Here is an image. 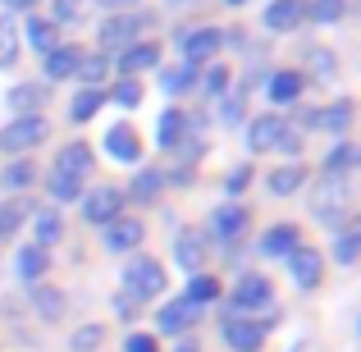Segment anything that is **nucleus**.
<instances>
[{"instance_id":"obj_1","label":"nucleus","mask_w":361,"mask_h":352,"mask_svg":"<svg viewBox=\"0 0 361 352\" xmlns=\"http://www.w3.org/2000/svg\"><path fill=\"white\" fill-rule=\"evenodd\" d=\"M165 293V265L156 256H133L123 270V298L128 302H151Z\"/></svg>"},{"instance_id":"obj_2","label":"nucleus","mask_w":361,"mask_h":352,"mask_svg":"<svg viewBox=\"0 0 361 352\" xmlns=\"http://www.w3.org/2000/svg\"><path fill=\"white\" fill-rule=\"evenodd\" d=\"M46 133H51V123L42 115H23V119H14V123L0 128V151H32V147L46 142Z\"/></svg>"},{"instance_id":"obj_3","label":"nucleus","mask_w":361,"mask_h":352,"mask_svg":"<svg viewBox=\"0 0 361 352\" xmlns=\"http://www.w3.org/2000/svg\"><path fill=\"white\" fill-rule=\"evenodd\" d=\"M178 46H183V64H206L224 51V32L220 28H192V32H178Z\"/></svg>"},{"instance_id":"obj_4","label":"nucleus","mask_w":361,"mask_h":352,"mask_svg":"<svg viewBox=\"0 0 361 352\" xmlns=\"http://www.w3.org/2000/svg\"><path fill=\"white\" fill-rule=\"evenodd\" d=\"M220 329H224V344L233 352H261V344H265V325L238 316V311H229V316L220 320Z\"/></svg>"},{"instance_id":"obj_5","label":"nucleus","mask_w":361,"mask_h":352,"mask_svg":"<svg viewBox=\"0 0 361 352\" xmlns=\"http://www.w3.org/2000/svg\"><path fill=\"white\" fill-rule=\"evenodd\" d=\"M283 261H288V274H293V284H298V289H316L320 274H325V256H320L316 247H307V243H298L288 256H283Z\"/></svg>"},{"instance_id":"obj_6","label":"nucleus","mask_w":361,"mask_h":352,"mask_svg":"<svg viewBox=\"0 0 361 352\" xmlns=\"http://www.w3.org/2000/svg\"><path fill=\"white\" fill-rule=\"evenodd\" d=\"M353 110H357L353 101L338 97V101H329V106H320V110H307L302 123L316 128V133H348V128H353Z\"/></svg>"},{"instance_id":"obj_7","label":"nucleus","mask_w":361,"mask_h":352,"mask_svg":"<svg viewBox=\"0 0 361 352\" xmlns=\"http://www.w3.org/2000/svg\"><path fill=\"white\" fill-rule=\"evenodd\" d=\"M119 211H123V193L119 188H92V193H82V215H87L92 224H101L106 229L110 220H119Z\"/></svg>"},{"instance_id":"obj_8","label":"nucleus","mask_w":361,"mask_h":352,"mask_svg":"<svg viewBox=\"0 0 361 352\" xmlns=\"http://www.w3.org/2000/svg\"><path fill=\"white\" fill-rule=\"evenodd\" d=\"M147 23H151V14H110L106 23H101V46H106V51H115V46H133Z\"/></svg>"},{"instance_id":"obj_9","label":"nucleus","mask_w":361,"mask_h":352,"mask_svg":"<svg viewBox=\"0 0 361 352\" xmlns=\"http://www.w3.org/2000/svg\"><path fill=\"white\" fill-rule=\"evenodd\" d=\"M261 23H265V32H293V28L307 23V0H270Z\"/></svg>"},{"instance_id":"obj_10","label":"nucleus","mask_w":361,"mask_h":352,"mask_svg":"<svg viewBox=\"0 0 361 352\" xmlns=\"http://www.w3.org/2000/svg\"><path fill=\"white\" fill-rule=\"evenodd\" d=\"M288 133V123H283L279 115H256V119H247V151H274L279 147V138Z\"/></svg>"},{"instance_id":"obj_11","label":"nucleus","mask_w":361,"mask_h":352,"mask_svg":"<svg viewBox=\"0 0 361 352\" xmlns=\"http://www.w3.org/2000/svg\"><path fill=\"white\" fill-rule=\"evenodd\" d=\"M274 302V284L265 274H243L238 289H233V307L238 311H256V307H270Z\"/></svg>"},{"instance_id":"obj_12","label":"nucleus","mask_w":361,"mask_h":352,"mask_svg":"<svg viewBox=\"0 0 361 352\" xmlns=\"http://www.w3.org/2000/svg\"><path fill=\"white\" fill-rule=\"evenodd\" d=\"M115 64H119L123 78H137V73L160 64V46L156 42H133V46H123V55H115Z\"/></svg>"},{"instance_id":"obj_13","label":"nucleus","mask_w":361,"mask_h":352,"mask_svg":"<svg viewBox=\"0 0 361 352\" xmlns=\"http://www.w3.org/2000/svg\"><path fill=\"white\" fill-rule=\"evenodd\" d=\"M243 229H247V206L243 202H220L211 211V238L229 243V238H238Z\"/></svg>"},{"instance_id":"obj_14","label":"nucleus","mask_w":361,"mask_h":352,"mask_svg":"<svg viewBox=\"0 0 361 352\" xmlns=\"http://www.w3.org/2000/svg\"><path fill=\"white\" fill-rule=\"evenodd\" d=\"M197 320H202V307L197 302H188V298H174L165 311L156 316V325L165 329V334H183V329H192Z\"/></svg>"},{"instance_id":"obj_15","label":"nucleus","mask_w":361,"mask_h":352,"mask_svg":"<svg viewBox=\"0 0 361 352\" xmlns=\"http://www.w3.org/2000/svg\"><path fill=\"white\" fill-rule=\"evenodd\" d=\"M142 220H133V215H119V220H110L106 224V238H101V243H106V252H133V247L142 243Z\"/></svg>"},{"instance_id":"obj_16","label":"nucleus","mask_w":361,"mask_h":352,"mask_svg":"<svg viewBox=\"0 0 361 352\" xmlns=\"http://www.w3.org/2000/svg\"><path fill=\"white\" fill-rule=\"evenodd\" d=\"M302 87H307L302 69H279V73H270V83H265V97H270L274 106H293V101L302 97Z\"/></svg>"},{"instance_id":"obj_17","label":"nucleus","mask_w":361,"mask_h":352,"mask_svg":"<svg viewBox=\"0 0 361 352\" xmlns=\"http://www.w3.org/2000/svg\"><path fill=\"white\" fill-rule=\"evenodd\" d=\"M106 151L115 160H123V165H133V160L142 156V142H137V133H133V123H110L106 128Z\"/></svg>"},{"instance_id":"obj_18","label":"nucleus","mask_w":361,"mask_h":352,"mask_svg":"<svg viewBox=\"0 0 361 352\" xmlns=\"http://www.w3.org/2000/svg\"><path fill=\"white\" fill-rule=\"evenodd\" d=\"M55 169H60V174H73V178H87V169H92V147H87L82 138L64 142L60 156H55Z\"/></svg>"},{"instance_id":"obj_19","label":"nucleus","mask_w":361,"mask_h":352,"mask_svg":"<svg viewBox=\"0 0 361 352\" xmlns=\"http://www.w3.org/2000/svg\"><path fill=\"white\" fill-rule=\"evenodd\" d=\"M174 261L183 265V270L202 274V261H206V238H202V233H192V229H183V233L174 238Z\"/></svg>"},{"instance_id":"obj_20","label":"nucleus","mask_w":361,"mask_h":352,"mask_svg":"<svg viewBox=\"0 0 361 352\" xmlns=\"http://www.w3.org/2000/svg\"><path fill=\"white\" fill-rule=\"evenodd\" d=\"M46 97H51V92L37 87V83H18V87H9V97H5V101H9V110L23 119V115H42Z\"/></svg>"},{"instance_id":"obj_21","label":"nucleus","mask_w":361,"mask_h":352,"mask_svg":"<svg viewBox=\"0 0 361 352\" xmlns=\"http://www.w3.org/2000/svg\"><path fill=\"white\" fill-rule=\"evenodd\" d=\"M23 37H27V46H32L37 55H51L55 46H60V28H55L51 18H27Z\"/></svg>"},{"instance_id":"obj_22","label":"nucleus","mask_w":361,"mask_h":352,"mask_svg":"<svg viewBox=\"0 0 361 352\" xmlns=\"http://www.w3.org/2000/svg\"><path fill=\"white\" fill-rule=\"evenodd\" d=\"M37 202H27V197H14V202H0V238H14L18 224L32 220Z\"/></svg>"},{"instance_id":"obj_23","label":"nucleus","mask_w":361,"mask_h":352,"mask_svg":"<svg viewBox=\"0 0 361 352\" xmlns=\"http://www.w3.org/2000/svg\"><path fill=\"white\" fill-rule=\"evenodd\" d=\"M110 73V55L106 51H82L78 55V69H73V78L87 83V87H101V78Z\"/></svg>"},{"instance_id":"obj_24","label":"nucleus","mask_w":361,"mask_h":352,"mask_svg":"<svg viewBox=\"0 0 361 352\" xmlns=\"http://www.w3.org/2000/svg\"><path fill=\"white\" fill-rule=\"evenodd\" d=\"M188 128H192V123H188L183 110H165V115H160V128H156V142H160L165 151H174L178 142L188 138Z\"/></svg>"},{"instance_id":"obj_25","label":"nucleus","mask_w":361,"mask_h":352,"mask_svg":"<svg viewBox=\"0 0 361 352\" xmlns=\"http://www.w3.org/2000/svg\"><path fill=\"white\" fill-rule=\"evenodd\" d=\"M78 46H55V51L51 55H46V78H51V83H60V78H73V69H78Z\"/></svg>"},{"instance_id":"obj_26","label":"nucleus","mask_w":361,"mask_h":352,"mask_svg":"<svg viewBox=\"0 0 361 352\" xmlns=\"http://www.w3.org/2000/svg\"><path fill=\"white\" fill-rule=\"evenodd\" d=\"M18 279H27V284H37L46 270H51V256H46V247H37V243H27L23 252H18Z\"/></svg>"},{"instance_id":"obj_27","label":"nucleus","mask_w":361,"mask_h":352,"mask_svg":"<svg viewBox=\"0 0 361 352\" xmlns=\"http://www.w3.org/2000/svg\"><path fill=\"white\" fill-rule=\"evenodd\" d=\"M298 224H274V229H265V238H261V252L265 256H288L293 247H298Z\"/></svg>"},{"instance_id":"obj_28","label":"nucleus","mask_w":361,"mask_h":352,"mask_svg":"<svg viewBox=\"0 0 361 352\" xmlns=\"http://www.w3.org/2000/svg\"><path fill=\"white\" fill-rule=\"evenodd\" d=\"M353 165H357V147H353V142H338V147L320 160L325 178H348V174H353Z\"/></svg>"},{"instance_id":"obj_29","label":"nucleus","mask_w":361,"mask_h":352,"mask_svg":"<svg viewBox=\"0 0 361 352\" xmlns=\"http://www.w3.org/2000/svg\"><path fill=\"white\" fill-rule=\"evenodd\" d=\"M265 183H270L274 197H293L302 183H307V165H279L270 178H265Z\"/></svg>"},{"instance_id":"obj_30","label":"nucleus","mask_w":361,"mask_h":352,"mask_svg":"<svg viewBox=\"0 0 361 352\" xmlns=\"http://www.w3.org/2000/svg\"><path fill=\"white\" fill-rule=\"evenodd\" d=\"M32 233H37V247H51V243H60V233H64V224H60V211H51V206L32 211Z\"/></svg>"},{"instance_id":"obj_31","label":"nucleus","mask_w":361,"mask_h":352,"mask_svg":"<svg viewBox=\"0 0 361 352\" xmlns=\"http://www.w3.org/2000/svg\"><path fill=\"white\" fill-rule=\"evenodd\" d=\"M106 101H110V97H106V87H87V92H78V97L69 101V119H73V123H87L101 106H106Z\"/></svg>"},{"instance_id":"obj_32","label":"nucleus","mask_w":361,"mask_h":352,"mask_svg":"<svg viewBox=\"0 0 361 352\" xmlns=\"http://www.w3.org/2000/svg\"><path fill=\"white\" fill-rule=\"evenodd\" d=\"M160 188H165V174H160V169H137L133 183H128V197L133 202H156Z\"/></svg>"},{"instance_id":"obj_33","label":"nucleus","mask_w":361,"mask_h":352,"mask_svg":"<svg viewBox=\"0 0 361 352\" xmlns=\"http://www.w3.org/2000/svg\"><path fill=\"white\" fill-rule=\"evenodd\" d=\"M32 307L42 311V320H60L64 316V293L46 289V284H32Z\"/></svg>"},{"instance_id":"obj_34","label":"nucleus","mask_w":361,"mask_h":352,"mask_svg":"<svg viewBox=\"0 0 361 352\" xmlns=\"http://www.w3.org/2000/svg\"><path fill=\"white\" fill-rule=\"evenodd\" d=\"M197 87V69L192 64H174V69H160V92H169V97H178V92Z\"/></svg>"},{"instance_id":"obj_35","label":"nucleus","mask_w":361,"mask_h":352,"mask_svg":"<svg viewBox=\"0 0 361 352\" xmlns=\"http://www.w3.org/2000/svg\"><path fill=\"white\" fill-rule=\"evenodd\" d=\"M46 188H51V197H55V202H78V197H82V178H73V174H60V169H51Z\"/></svg>"},{"instance_id":"obj_36","label":"nucleus","mask_w":361,"mask_h":352,"mask_svg":"<svg viewBox=\"0 0 361 352\" xmlns=\"http://www.w3.org/2000/svg\"><path fill=\"white\" fill-rule=\"evenodd\" d=\"M183 298L197 302V307H202V302H215V298H220V279H215V274H192Z\"/></svg>"},{"instance_id":"obj_37","label":"nucleus","mask_w":361,"mask_h":352,"mask_svg":"<svg viewBox=\"0 0 361 352\" xmlns=\"http://www.w3.org/2000/svg\"><path fill=\"white\" fill-rule=\"evenodd\" d=\"M343 14H348V0H307L311 23H338Z\"/></svg>"},{"instance_id":"obj_38","label":"nucleus","mask_w":361,"mask_h":352,"mask_svg":"<svg viewBox=\"0 0 361 352\" xmlns=\"http://www.w3.org/2000/svg\"><path fill=\"white\" fill-rule=\"evenodd\" d=\"M18 60V23L14 18H0V69Z\"/></svg>"},{"instance_id":"obj_39","label":"nucleus","mask_w":361,"mask_h":352,"mask_svg":"<svg viewBox=\"0 0 361 352\" xmlns=\"http://www.w3.org/2000/svg\"><path fill=\"white\" fill-rule=\"evenodd\" d=\"M37 178V165L32 160H14V165L0 169V188H27Z\"/></svg>"},{"instance_id":"obj_40","label":"nucleus","mask_w":361,"mask_h":352,"mask_svg":"<svg viewBox=\"0 0 361 352\" xmlns=\"http://www.w3.org/2000/svg\"><path fill=\"white\" fill-rule=\"evenodd\" d=\"M106 97H110V101H119L123 110H133V106L142 101V83H137V78H119V83H110Z\"/></svg>"},{"instance_id":"obj_41","label":"nucleus","mask_w":361,"mask_h":352,"mask_svg":"<svg viewBox=\"0 0 361 352\" xmlns=\"http://www.w3.org/2000/svg\"><path fill=\"white\" fill-rule=\"evenodd\" d=\"M101 339H106V329H101V325H82V329H73L69 352H97Z\"/></svg>"},{"instance_id":"obj_42","label":"nucleus","mask_w":361,"mask_h":352,"mask_svg":"<svg viewBox=\"0 0 361 352\" xmlns=\"http://www.w3.org/2000/svg\"><path fill=\"white\" fill-rule=\"evenodd\" d=\"M307 73L320 78V83H329L334 78V55L329 51H307ZM307 73H302V78H307Z\"/></svg>"},{"instance_id":"obj_43","label":"nucleus","mask_w":361,"mask_h":352,"mask_svg":"<svg viewBox=\"0 0 361 352\" xmlns=\"http://www.w3.org/2000/svg\"><path fill=\"white\" fill-rule=\"evenodd\" d=\"M357 252H361V233L357 229H343V233H338V243H334V261L338 265H353Z\"/></svg>"},{"instance_id":"obj_44","label":"nucleus","mask_w":361,"mask_h":352,"mask_svg":"<svg viewBox=\"0 0 361 352\" xmlns=\"http://www.w3.org/2000/svg\"><path fill=\"white\" fill-rule=\"evenodd\" d=\"M247 115V92H224V106H220V123H243Z\"/></svg>"},{"instance_id":"obj_45","label":"nucleus","mask_w":361,"mask_h":352,"mask_svg":"<svg viewBox=\"0 0 361 352\" xmlns=\"http://www.w3.org/2000/svg\"><path fill=\"white\" fill-rule=\"evenodd\" d=\"M206 92H211V97H224V92H229V69H224V64H211V69H206Z\"/></svg>"},{"instance_id":"obj_46","label":"nucleus","mask_w":361,"mask_h":352,"mask_svg":"<svg viewBox=\"0 0 361 352\" xmlns=\"http://www.w3.org/2000/svg\"><path fill=\"white\" fill-rule=\"evenodd\" d=\"M55 18H51V23L55 28H60V23H73V18H78V9H82V0H55Z\"/></svg>"},{"instance_id":"obj_47","label":"nucleus","mask_w":361,"mask_h":352,"mask_svg":"<svg viewBox=\"0 0 361 352\" xmlns=\"http://www.w3.org/2000/svg\"><path fill=\"white\" fill-rule=\"evenodd\" d=\"M123 352H160V344L151 334H128V344H123Z\"/></svg>"},{"instance_id":"obj_48","label":"nucleus","mask_w":361,"mask_h":352,"mask_svg":"<svg viewBox=\"0 0 361 352\" xmlns=\"http://www.w3.org/2000/svg\"><path fill=\"white\" fill-rule=\"evenodd\" d=\"M247 183H252V169H247V165H238V169L229 174V193H243Z\"/></svg>"},{"instance_id":"obj_49","label":"nucleus","mask_w":361,"mask_h":352,"mask_svg":"<svg viewBox=\"0 0 361 352\" xmlns=\"http://www.w3.org/2000/svg\"><path fill=\"white\" fill-rule=\"evenodd\" d=\"M279 151H293V156H298V151H302V138H298V133H283V138H279Z\"/></svg>"},{"instance_id":"obj_50","label":"nucleus","mask_w":361,"mask_h":352,"mask_svg":"<svg viewBox=\"0 0 361 352\" xmlns=\"http://www.w3.org/2000/svg\"><path fill=\"white\" fill-rule=\"evenodd\" d=\"M115 311H119V320H137V302H128V298H119Z\"/></svg>"},{"instance_id":"obj_51","label":"nucleus","mask_w":361,"mask_h":352,"mask_svg":"<svg viewBox=\"0 0 361 352\" xmlns=\"http://www.w3.org/2000/svg\"><path fill=\"white\" fill-rule=\"evenodd\" d=\"M101 5H106V9H110V14H128V9H133V5H137V0H101Z\"/></svg>"},{"instance_id":"obj_52","label":"nucleus","mask_w":361,"mask_h":352,"mask_svg":"<svg viewBox=\"0 0 361 352\" xmlns=\"http://www.w3.org/2000/svg\"><path fill=\"white\" fill-rule=\"evenodd\" d=\"M0 5H5L9 14H18V9H37V0H0Z\"/></svg>"},{"instance_id":"obj_53","label":"nucleus","mask_w":361,"mask_h":352,"mask_svg":"<svg viewBox=\"0 0 361 352\" xmlns=\"http://www.w3.org/2000/svg\"><path fill=\"white\" fill-rule=\"evenodd\" d=\"M169 352H202V344H197V339H178V344L169 348Z\"/></svg>"},{"instance_id":"obj_54","label":"nucleus","mask_w":361,"mask_h":352,"mask_svg":"<svg viewBox=\"0 0 361 352\" xmlns=\"http://www.w3.org/2000/svg\"><path fill=\"white\" fill-rule=\"evenodd\" d=\"M224 5H233V9H238V5H247V0H224Z\"/></svg>"}]
</instances>
